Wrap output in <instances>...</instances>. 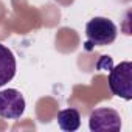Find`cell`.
Returning <instances> with one entry per match:
<instances>
[{"instance_id": "6da1fadb", "label": "cell", "mask_w": 132, "mask_h": 132, "mask_svg": "<svg viewBox=\"0 0 132 132\" xmlns=\"http://www.w3.org/2000/svg\"><path fill=\"white\" fill-rule=\"evenodd\" d=\"M117 27L107 17H93L86 25V36H87V48L92 47H104L110 45L117 39Z\"/></svg>"}, {"instance_id": "7a4b0ae2", "label": "cell", "mask_w": 132, "mask_h": 132, "mask_svg": "<svg viewBox=\"0 0 132 132\" xmlns=\"http://www.w3.org/2000/svg\"><path fill=\"white\" fill-rule=\"evenodd\" d=\"M109 89L115 96L126 101L132 100V62L124 61L110 69Z\"/></svg>"}, {"instance_id": "3957f363", "label": "cell", "mask_w": 132, "mask_h": 132, "mask_svg": "<svg viewBox=\"0 0 132 132\" xmlns=\"http://www.w3.org/2000/svg\"><path fill=\"white\" fill-rule=\"evenodd\" d=\"M89 127L93 132H118L121 129V117L110 107H100L90 113Z\"/></svg>"}, {"instance_id": "277c9868", "label": "cell", "mask_w": 132, "mask_h": 132, "mask_svg": "<svg viewBox=\"0 0 132 132\" xmlns=\"http://www.w3.org/2000/svg\"><path fill=\"white\" fill-rule=\"evenodd\" d=\"M25 98L16 89L0 92V117L5 120H17L25 112Z\"/></svg>"}, {"instance_id": "5b68a950", "label": "cell", "mask_w": 132, "mask_h": 132, "mask_svg": "<svg viewBox=\"0 0 132 132\" xmlns=\"http://www.w3.org/2000/svg\"><path fill=\"white\" fill-rule=\"evenodd\" d=\"M16 75V57L13 51L0 44V87L10 82Z\"/></svg>"}, {"instance_id": "8992f818", "label": "cell", "mask_w": 132, "mask_h": 132, "mask_svg": "<svg viewBox=\"0 0 132 132\" xmlns=\"http://www.w3.org/2000/svg\"><path fill=\"white\" fill-rule=\"evenodd\" d=\"M57 124L65 132H75L81 126V115L76 109H64L57 113Z\"/></svg>"}]
</instances>
